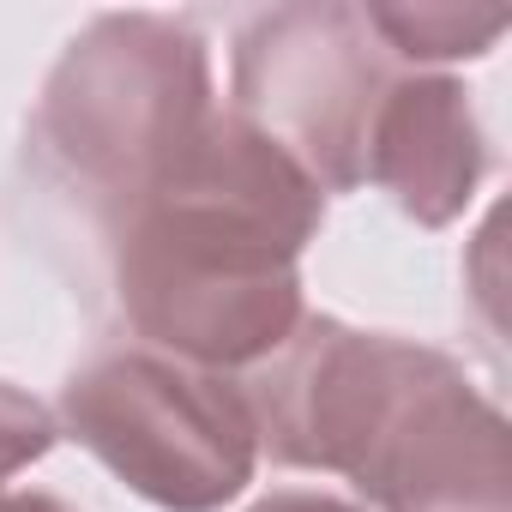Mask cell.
Instances as JSON below:
<instances>
[{
    "label": "cell",
    "mask_w": 512,
    "mask_h": 512,
    "mask_svg": "<svg viewBox=\"0 0 512 512\" xmlns=\"http://www.w3.org/2000/svg\"><path fill=\"white\" fill-rule=\"evenodd\" d=\"M320 223V181L235 109H211L187 151L109 229L133 338L241 380L302 326V247Z\"/></svg>",
    "instance_id": "1"
},
{
    "label": "cell",
    "mask_w": 512,
    "mask_h": 512,
    "mask_svg": "<svg viewBox=\"0 0 512 512\" xmlns=\"http://www.w3.org/2000/svg\"><path fill=\"white\" fill-rule=\"evenodd\" d=\"M241 398L260 452L338 470L380 512H512L506 416L428 344L302 314L278 356L241 374Z\"/></svg>",
    "instance_id": "2"
},
{
    "label": "cell",
    "mask_w": 512,
    "mask_h": 512,
    "mask_svg": "<svg viewBox=\"0 0 512 512\" xmlns=\"http://www.w3.org/2000/svg\"><path fill=\"white\" fill-rule=\"evenodd\" d=\"M211 109V55L187 19L103 13L55 61L31 115V145L37 163L115 229Z\"/></svg>",
    "instance_id": "3"
},
{
    "label": "cell",
    "mask_w": 512,
    "mask_h": 512,
    "mask_svg": "<svg viewBox=\"0 0 512 512\" xmlns=\"http://www.w3.org/2000/svg\"><path fill=\"white\" fill-rule=\"evenodd\" d=\"M55 428L163 512H217L260 464V428L241 380L145 344L91 356L61 386Z\"/></svg>",
    "instance_id": "4"
},
{
    "label": "cell",
    "mask_w": 512,
    "mask_h": 512,
    "mask_svg": "<svg viewBox=\"0 0 512 512\" xmlns=\"http://www.w3.org/2000/svg\"><path fill=\"white\" fill-rule=\"evenodd\" d=\"M386 85V49L368 31L362 7L344 0H296V7L253 13L235 31L229 109L278 151H290L320 181V193L362 187V151Z\"/></svg>",
    "instance_id": "5"
},
{
    "label": "cell",
    "mask_w": 512,
    "mask_h": 512,
    "mask_svg": "<svg viewBox=\"0 0 512 512\" xmlns=\"http://www.w3.org/2000/svg\"><path fill=\"white\" fill-rule=\"evenodd\" d=\"M482 169L488 139L470 91L452 73H392L368 127L362 181H374L410 223L446 229L470 211Z\"/></svg>",
    "instance_id": "6"
},
{
    "label": "cell",
    "mask_w": 512,
    "mask_h": 512,
    "mask_svg": "<svg viewBox=\"0 0 512 512\" xmlns=\"http://www.w3.org/2000/svg\"><path fill=\"white\" fill-rule=\"evenodd\" d=\"M368 31L380 37L386 55L398 61H476L500 43V31L512 25L506 7H362Z\"/></svg>",
    "instance_id": "7"
},
{
    "label": "cell",
    "mask_w": 512,
    "mask_h": 512,
    "mask_svg": "<svg viewBox=\"0 0 512 512\" xmlns=\"http://www.w3.org/2000/svg\"><path fill=\"white\" fill-rule=\"evenodd\" d=\"M55 440H61L55 410L37 404L31 392H19V386L0 380V488H7L19 470H31Z\"/></svg>",
    "instance_id": "8"
},
{
    "label": "cell",
    "mask_w": 512,
    "mask_h": 512,
    "mask_svg": "<svg viewBox=\"0 0 512 512\" xmlns=\"http://www.w3.org/2000/svg\"><path fill=\"white\" fill-rule=\"evenodd\" d=\"M247 512H356V506L338 494H314V488H278L266 500H253Z\"/></svg>",
    "instance_id": "9"
},
{
    "label": "cell",
    "mask_w": 512,
    "mask_h": 512,
    "mask_svg": "<svg viewBox=\"0 0 512 512\" xmlns=\"http://www.w3.org/2000/svg\"><path fill=\"white\" fill-rule=\"evenodd\" d=\"M0 512H73V506L37 488H0Z\"/></svg>",
    "instance_id": "10"
}]
</instances>
